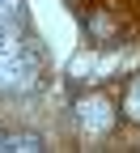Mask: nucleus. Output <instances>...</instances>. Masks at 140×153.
Here are the masks:
<instances>
[{
    "mask_svg": "<svg viewBox=\"0 0 140 153\" xmlns=\"http://www.w3.org/2000/svg\"><path fill=\"white\" fill-rule=\"evenodd\" d=\"M38 153V149H43V140H38V136H21V132H17V136H0V153Z\"/></svg>",
    "mask_w": 140,
    "mask_h": 153,
    "instance_id": "20e7f679",
    "label": "nucleus"
},
{
    "mask_svg": "<svg viewBox=\"0 0 140 153\" xmlns=\"http://www.w3.org/2000/svg\"><path fill=\"white\" fill-rule=\"evenodd\" d=\"M123 115H127L132 123H140V76H136L132 85H127V98H123Z\"/></svg>",
    "mask_w": 140,
    "mask_h": 153,
    "instance_id": "39448f33",
    "label": "nucleus"
},
{
    "mask_svg": "<svg viewBox=\"0 0 140 153\" xmlns=\"http://www.w3.org/2000/svg\"><path fill=\"white\" fill-rule=\"evenodd\" d=\"M81 123L89 128V132H106L110 128V106H106V98H85L81 102Z\"/></svg>",
    "mask_w": 140,
    "mask_h": 153,
    "instance_id": "7ed1b4c3",
    "label": "nucleus"
},
{
    "mask_svg": "<svg viewBox=\"0 0 140 153\" xmlns=\"http://www.w3.org/2000/svg\"><path fill=\"white\" fill-rule=\"evenodd\" d=\"M85 30L98 43H123L140 30V0H85Z\"/></svg>",
    "mask_w": 140,
    "mask_h": 153,
    "instance_id": "f03ea898",
    "label": "nucleus"
},
{
    "mask_svg": "<svg viewBox=\"0 0 140 153\" xmlns=\"http://www.w3.org/2000/svg\"><path fill=\"white\" fill-rule=\"evenodd\" d=\"M21 17V0H0V22H17Z\"/></svg>",
    "mask_w": 140,
    "mask_h": 153,
    "instance_id": "423d86ee",
    "label": "nucleus"
},
{
    "mask_svg": "<svg viewBox=\"0 0 140 153\" xmlns=\"http://www.w3.org/2000/svg\"><path fill=\"white\" fill-rule=\"evenodd\" d=\"M43 81V55L17 22H0V94H26Z\"/></svg>",
    "mask_w": 140,
    "mask_h": 153,
    "instance_id": "f257e3e1",
    "label": "nucleus"
}]
</instances>
